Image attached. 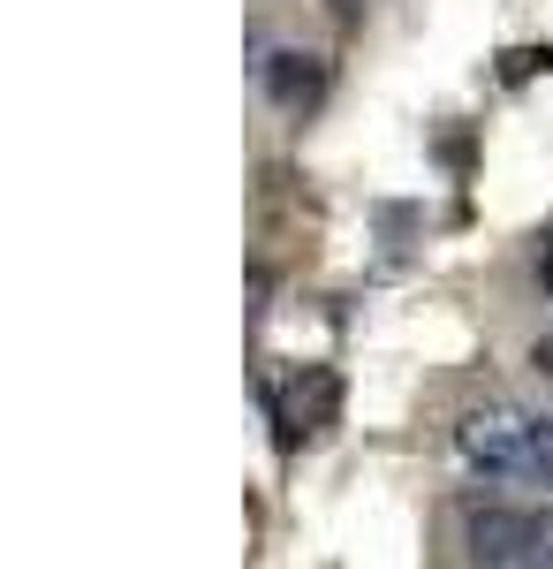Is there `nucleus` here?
<instances>
[{"label": "nucleus", "instance_id": "obj_2", "mask_svg": "<svg viewBox=\"0 0 553 569\" xmlns=\"http://www.w3.org/2000/svg\"><path fill=\"white\" fill-rule=\"evenodd\" d=\"M531 547H546V517L539 509H509V501L470 509V555L477 562H523Z\"/></svg>", "mask_w": 553, "mask_h": 569}, {"label": "nucleus", "instance_id": "obj_1", "mask_svg": "<svg viewBox=\"0 0 553 569\" xmlns=\"http://www.w3.org/2000/svg\"><path fill=\"white\" fill-rule=\"evenodd\" d=\"M463 456L477 471H493V479H531V418H515V410H477L463 418Z\"/></svg>", "mask_w": 553, "mask_h": 569}, {"label": "nucleus", "instance_id": "obj_3", "mask_svg": "<svg viewBox=\"0 0 553 569\" xmlns=\"http://www.w3.org/2000/svg\"><path fill=\"white\" fill-rule=\"evenodd\" d=\"M319 84H326V69H319L311 53H273V61H265V91H273L281 107H311Z\"/></svg>", "mask_w": 553, "mask_h": 569}]
</instances>
